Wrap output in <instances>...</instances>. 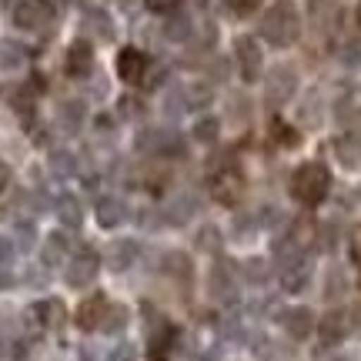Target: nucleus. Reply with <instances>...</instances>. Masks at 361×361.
Segmentation results:
<instances>
[{
	"label": "nucleus",
	"mask_w": 361,
	"mask_h": 361,
	"mask_svg": "<svg viewBox=\"0 0 361 361\" xmlns=\"http://www.w3.org/2000/svg\"><path fill=\"white\" fill-rule=\"evenodd\" d=\"M298 30H301V17H298V7L291 0H278V4L264 13V20H261V34H264L274 47H288V44L298 37Z\"/></svg>",
	"instance_id": "nucleus-1"
},
{
	"label": "nucleus",
	"mask_w": 361,
	"mask_h": 361,
	"mask_svg": "<svg viewBox=\"0 0 361 361\" xmlns=\"http://www.w3.org/2000/svg\"><path fill=\"white\" fill-rule=\"evenodd\" d=\"M328 188H331V174L318 161L301 164L295 171V178H291V194H295V201H301V204H322Z\"/></svg>",
	"instance_id": "nucleus-2"
},
{
	"label": "nucleus",
	"mask_w": 361,
	"mask_h": 361,
	"mask_svg": "<svg viewBox=\"0 0 361 361\" xmlns=\"http://www.w3.org/2000/svg\"><path fill=\"white\" fill-rule=\"evenodd\" d=\"M311 284V261L305 251H295V255H284L281 258V288L288 295H298Z\"/></svg>",
	"instance_id": "nucleus-3"
},
{
	"label": "nucleus",
	"mask_w": 361,
	"mask_h": 361,
	"mask_svg": "<svg viewBox=\"0 0 361 361\" xmlns=\"http://www.w3.org/2000/svg\"><path fill=\"white\" fill-rule=\"evenodd\" d=\"M234 57H238V67H241V78L245 80H258L261 71H264V54H261V44L255 37H241L234 44Z\"/></svg>",
	"instance_id": "nucleus-4"
},
{
	"label": "nucleus",
	"mask_w": 361,
	"mask_h": 361,
	"mask_svg": "<svg viewBox=\"0 0 361 361\" xmlns=\"http://www.w3.org/2000/svg\"><path fill=\"white\" fill-rule=\"evenodd\" d=\"M54 17V7L47 0H20L13 7V24L24 27V30H37Z\"/></svg>",
	"instance_id": "nucleus-5"
},
{
	"label": "nucleus",
	"mask_w": 361,
	"mask_h": 361,
	"mask_svg": "<svg viewBox=\"0 0 361 361\" xmlns=\"http://www.w3.org/2000/svg\"><path fill=\"white\" fill-rule=\"evenodd\" d=\"M97 268H101V261H97V255H90V251L71 258V264H67V284L71 288H87L97 278Z\"/></svg>",
	"instance_id": "nucleus-6"
},
{
	"label": "nucleus",
	"mask_w": 361,
	"mask_h": 361,
	"mask_svg": "<svg viewBox=\"0 0 361 361\" xmlns=\"http://www.w3.org/2000/svg\"><path fill=\"white\" fill-rule=\"evenodd\" d=\"M348 335V314L345 311H328L322 322H318V338H322V345H341Z\"/></svg>",
	"instance_id": "nucleus-7"
},
{
	"label": "nucleus",
	"mask_w": 361,
	"mask_h": 361,
	"mask_svg": "<svg viewBox=\"0 0 361 361\" xmlns=\"http://www.w3.org/2000/svg\"><path fill=\"white\" fill-rule=\"evenodd\" d=\"M281 324H284V331H288V338L305 341L314 331V314H311V308H288L281 314Z\"/></svg>",
	"instance_id": "nucleus-8"
},
{
	"label": "nucleus",
	"mask_w": 361,
	"mask_h": 361,
	"mask_svg": "<svg viewBox=\"0 0 361 361\" xmlns=\"http://www.w3.org/2000/svg\"><path fill=\"white\" fill-rule=\"evenodd\" d=\"M298 87V78H295V71L291 67H274L271 71V78H268V94H271V101H288L291 94H295Z\"/></svg>",
	"instance_id": "nucleus-9"
},
{
	"label": "nucleus",
	"mask_w": 361,
	"mask_h": 361,
	"mask_svg": "<svg viewBox=\"0 0 361 361\" xmlns=\"http://www.w3.org/2000/svg\"><path fill=\"white\" fill-rule=\"evenodd\" d=\"M335 157L341 168H361V137L358 134H345V137H338L335 141Z\"/></svg>",
	"instance_id": "nucleus-10"
},
{
	"label": "nucleus",
	"mask_w": 361,
	"mask_h": 361,
	"mask_svg": "<svg viewBox=\"0 0 361 361\" xmlns=\"http://www.w3.org/2000/svg\"><path fill=\"white\" fill-rule=\"evenodd\" d=\"M211 194L218 197L221 204H238V197H241V178H238V174H231V171H224V174H218V178H214Z\"/></svg>",
	"instance_id": "nucleus-11"
},
{
	"label": "nucleus",
	"mask_w": 361,
	"mask_h": 361,
	"mask_svg": "<svg viewBox=\"0 0 361 361\" xmlns=\"http://www.w3.org/2000/svg\"><path fill=\"white\" fill-rule=\"evenodd\" d=\"M104 311H107V301H104V298H87V301H84V305L78 308V324L84 328V331L101 328Z\"/></svg>",
	"instance_id": "nucleus-12"
},
{
	"label": "nucleus",
	"mask_w": 361,
	"mask_h": 361,
	"mask_svg": "<svg viewBox=\"0 0 361 361\" xmlns=\"http://www.w3.org/2000/svg\"><path fill=\"white\" fill-rule=\"evenodd\" d=\"M94 211H97V224H101V228H117V224L124 221V214H128V207L121 204L117 197H101Z\"/></svg>",
	"instance_id": "nucleus-13"
},
{
	"label": "nucleus",
	"mask_w": 361,
	"mask_h": 361,
	"mask_svg": "<svg viewBox=\"0 0 361 361\" xmlns=\"http://www.w3.org/2000/svg\"><path fill=\"white\" fill-rule=\"evenodd\" d=\"M117 71H121V78L124 80H141L144 71H147V61H144L141 51H121V57H117Z\"/></svg>",
	"instance_id": "nucleus-14"
},
{
	"label": "nucleus",
	"mask_w": 361,
	"mask_h": 361,
	"mask_svg": "<svg viewBox=\"0 0 361 361\" xmlns=\"http://www.w3.org/2000/svg\"><path fill=\"white\" fill-rule=\"evenodd\" d=\"M27 318H30V324H37V328H47V324H54L61 318V305L57 301H37V305L27 308Z\"/></svg>",
	"instance_id": "nucleus-15"
},
{
	"label": "nucleus",
	"mask_w": 361,
	"mask_h": 361,
	"mask_svg": "<svg viewBox=\"0 0 361 361\" xmlns=\"http://www.w3.org/2000/svg\"><path fill=\"white\" fill-rule=\"evenodd\" d=\"M40 255H44L40 261H44L47 268H57V264H61V261L67 258V241H64V234H51Z\"/></svg>",
	"instance_id": "nucleus-16"
},
{
	"label": "nucleus",
	"mask_w": 361,
	"mask_h": 361,
	"mask_svg": "<svg viewBox=\"0 0 361 361\" xmlns=\"http://www.w3.org/2000/svg\"><path fill=\"white\" fill-rule=\"evenodd\" d=\"M90 61H94V54H90L87 44H74L71 54H67V67H71V74H78V78H84L90 71Z\"/></svg>",
	"instance_id": "nucleus-17"
},
{
	"label": "nucleus",
	"mask_w": 361,
	"mask_h": 361,
	"mask_svg": "<svg viewBox=\"0 0 361 361\" xmlns=\"http://www.w3.org/2000/svg\"><path fill=\"white\" fill-rule=\"evenodd\" d=\"M107 255H111V268H128L137 258V245L134 241H114Z\"/></svg>",
	"instance_id": "nucleus-18"
},
{
	"label": "nucleus",
	"mask_w": 361,
	"mask_h": 361,
	"mask_svg": "<svg viewBox=\"0 0 361 361\" xmlns=\"http://www.w3.org/2000/svg\"><path fill=\"white\" fill-rule=\"evenodd\" d=\"M124 324H128V308H121V305H107V311H104V322H101V331L117 335Z\"/></svg>",
	"instance_id": "nucleus-19"
},
{
	"label": "nucleus",
	"mask_w": 361,
	"mask_h": 361,
	"mask_svg": "<svg viewBox=\"0 0 361 361\" xmlns=\"http://www.w3.org/2000/svg\"><path fill=\"white\" fill-rule=\"evenodd\" d=\"M57 218H61V224H64V228H78L84 214H80V204L74 201V197H64V201L57 204Z\"/></svg>",
	"instance_id": "nucleus-20"
},
{
	"label": "nucleus",
	"mask_w": 361,
	"mask_h": 361,
	"mask_svg": "<svg viewBox=\"0 0 361 361\" xmlns=\"http://www.w3.org/2000/svg\"><path fill=\"white\" fill-rule=\"evenodd\" d=\"M24 64V51L17 47V44H11V40H4L0 44V67L4 71H13V67Z\"/></svg>",
	"instance_id": "nucleus-21"
},
{
	"label": "nucleus",
	"mask_w": 361,
	"mask_h": 361,
	"mask_svg": "<svg viewBox=\"0 0 361 361\" xmlns=\"http://www.w3.org/2000/svg\"><path fill=\"white\" fill-rule=\"evenodd\" d=\"M211 295L214 298H231L234 288L231 281H228V271L224 268H214V274H211Z\"/></svg>",
	"instance_id": "nucleus-22"
},
{
	"label": "nucleus",
	"mask_w": 361,
	"mask_h": 361,
	"mask_svg": "<svg viewBox=\"0 0 361 361\" xmlns=\"http://www.w3.org/2000/svg\"><path fill=\"white\" fill-rule=\"evenodd\" d=\"M194 137H197V141H204V144H211L214 137H218V121H214V117H201V121H197V128H194Z\"/></svg>",
	"instance_id": "nucleus-23"
},
{
	"label": "nucleus",
	"mask_w": 361,
	"mask_h": 361,
	"mask_svg": "<svg viewBox=\"0 0 361 361\" xmlns=\"http://www.w3.org/2000/svg\"><path fill=\"white\" fill-rule=\"evenodd\" d=\"M107 361H137V348H134L130 341H121V345L107 355Z\"/></svg>",
	"instance_id": "nucleus-24"
},
{
	"label": "nucleus",
	"mask_w": 361,
	"mask_h": 361,
	"mask_svg": "<svg viewBox=\"0 0 361 361\" xmlns=\"http://www.w3.org/2000/svg\"><path fill=\"white\" fill-rule=\"evenodd\" d=\"M341 61H345V64H351V67L361 64V40H351L348 47L341 51Z\"/></svg>",
	"instance_id": "nucleus-25"
},
{
	"label": "nucleus",
	"mask_w": 361,
	"mask_h": 361,
	"mask_svg": "<svg viewBox=\"0 0 361 361\" xmlns=\"http://www.w3.org/2000/svg\"><path fill=\"white\" fill-rule=\"evenodd\" d=\"M17 245H20V251H27V247L34 245V228L30 224H17Z\"/></svg>",
	"instance_id": "nucleus-26"
},
{
	"label": "nucleus",
	"mask_w": 361,
	"mask_h": 361,
	"mask_svg": "<svg viewBox=\"0 0 361 361\" xmlns=\"http://www.w3.org/2000/svg\"><path fill=\"white\" fill-rule=\"evenodd\" d=\"M264 274H268L264 261H258V258L247 261V278H251V281H264Z\"/></svg>",
	"instance_id": "nucleus-27"
},
{
	"label": "nucleus",
	"mask_w": 361,
	"mask_h": 361,
	"mask_svg": "<svg viewBox=\"0 0 361 361\" xmlns=\"http://www.w3.org/2000/svg\"><path fill=\"white\" fill-rule=\"evenodd\" d=\"M64 117L71 121L67 128H78V121L84 117V107H80V104H67V107H64Z\"/></svg>",
	"instance_id": "nucleus-28"
},
{
	"label": "nucleus",
	"mask_w": 361,
	"mask_h": 361,
	"mask_svg": "<svg viewBox=\"0 0 361 361\" xmlns=\"http://www.w3.org/2000/svg\"><path fill=\"white\" fill-rule=\"evenodd\" d=\"M255 355H258V358H264V361H271L278 351H274V345H271V341H258V345H255Z\"/></svg>",
	"instance_id": "nucleus-29"
},
{
	"label": "nucleus",
	"mask_w": 361,
	"mask_h": 361,
	"mask_svg": "<svg viewBox=\"0 0 361 361\" xmlns=\"http://www.w3.org/2000/svg\"><path fill=\"white\" fill-rule=\"evenodd\" d=\"M351 255H355V261L361 264V228L351 234Z\"/></svg>",
	"instance_id": "nucleus-30"
},
{
	"label": "nucleus",
	"mask_w": 361,
	"mask_h": 361,
	"mask_svg": "<svg viewBox=\"0 0 361 361\" xmlns=\"http://www.w3.org/2000/svg\"><path fill=\"white\" fill-rule=\"evenodd\" d=\"M197 245H201V247H207V245L214 247V245H218V234H214V228H207V234H201V238H197Z\"/></svg>",
	"instance_id": "nucleus-31"
},
{
	"label": "nucleus",
	"mask_w": 361,
	"mask_h": 361,
	"mask_svg": "<svg viewBox=\"0 0 361 361\" xmlns=\"http://www.w3.org/2000/svg\"><path fill=\"white\" fill-rule=\"evenodd\" d=\"M147 4H151L154 11H174V7H178V0H147Z\"/></svg>",
	"instance_id": "nucleus-32"
},
{
	"label": "nucleus",
	"mask_w": 361,
	"mask_h": 361,
	"mask_svg": "<svg viewBox=\"0 0 361 361\" xmlns=\"http://www.w3.org/2000/svg\"><path fill=\"white\" fill-rule=\"evenodd\" d=\"M11 281H13V274L7 271V264L0 261V288H11Z\"/></svg>",
	"instance_id": "nucleus-33"
},
{
	"label": "nucleus",
	"mask_w": 361,
	"mask_h": 361,
	"mask_svg": "<svg viewBox=\"0 0 361 361\" xmlns=\"http://www.w3.org/2000/svg\"><path fill=\"white\" fill-rule=\"evenodd\" d=\"M7 180H11V168H7V164L0 161V191L7 188Z\"/></svg>",
	"instance_id": "nucleus-34"
},
{
	"label": "nucleus",
	"mask_w": 361,
	"mask_h": 361,
	"mask_svg": "<svg viewBox=\"0 0 361 361\" xmlns=\"http://www.w3.org/2000/svg\"><path fill=\"white\" fill-rule=\"evenodd\" d=\"M338 361H348V358H338Z\"/></svg>",
	"instance_id": "nucleus-35"
},
{
	"label": "nucleus",
	"mask_w": 361,
	"mask_h": 361,
	"mask_svg": "<svg viewBox=\"0 0 361 361\" xmlns=\"http://www.w3.org/2000/svg\"><path fill=\"white\" fill-rule=\"evenodd\" d=\"M0 214H4V211H0Z\"/></svg>",
	"instance_id": "nucleus-36"
}]
</instances>
